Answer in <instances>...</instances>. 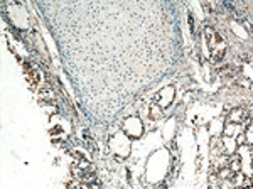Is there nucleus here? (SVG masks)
<instances>
[{
  "instance_id": "1",
  "label": "nucleus",
  "mask_w": 253,
  "mask_h": 189,
  "mask_svg": "<svg viewBox=\"0 0 253 189\" xmlns=\"http://www.w3.org/2000/svg\"><path fill=\"white\" fill-rule=\"evenodd\" d=\"M174 93H176V90H174V86H166V88H162L159 93L155 94V100H154V103L155 105H159L160 108H167L169 105L172 103V100H174Z\"/></svg>"
},
{
  "instance_id": "2",
  "label": "nucleus",
  "mask_w": 253,
  "mask_h": 189,
  "mask_svg": "<svg viewBox=\"0 0 253 189\" xmlns=\"http://www.w3.org/2000/svg\"><path fill=\"white\" fill-rule=\"evenodd\" d=\"M110 145L118 156H126L128 154V149H130V142L126 139L125 134H117L115 137L110 141Z\"/></svg>"
},
{
  "instance_id": "3",
  "label": "nucleus",
  "mask_w": 253,
  "mask_h": 189,
  "mask_svg": "<svg viewBox=\"0 0 253 189\" xmlns=\"http://www.w3.org/2000/svg\"><path fill=\"white\" fill-rule=\"evenodd\" d=\"M204 34H206V37H208V44H209L211 52L218 51V49H226L223 37H221V34L218 31H214L213 27H206Z\"/></svg>"
},
{
  "instance_id": "4",
  "label": "nucleus",
  "mask_w": 253,
  "mask_h": 189,
  "mask_svg": "<svg viewBox=\"0 0 253 189\" xmlns=\"http://www.w3.org/2000/svg\"><path fill=\"white\" fill-rule=\"evenodd\" d=\"M125 132L126 135H130V137L137 139L142 135V132H144V127H142L140 120L135 118V117H130V118H126L125 122Z\"/></svg>"
},
{
  "instance_id": "5",
  "label": "nucleus",
  "mask_w": 253,
  "mask_h": 189,
  "mask_svg": "<svg viewBox=\"0 0 253 189\" xmlns=\"http://www.w3.org/2000/svg\"><path fill=\"white\" fill-rule=\"evenodd\" d=\"M250 122V113L247 110H243V108H235V110L231 112V115H229L228 122L229 123H245V122Z\"/></svg>"
},
{
  "instance_id": "6",
  "label": "nucleus",
  "mask_w": 253,
  "mask_h": 189,
  "mask_svg": "<svg viewBox=\"0 0 253 189\" xmlns=\"http://www.w3.org/2000/svg\"><path fill=\"white\" fill-rule=\"evenodd\" d=\"M228 167L231 169L233 172H238L240 169H241V161H240V157H238V156L228 157Z\"/></svg>"
},
{
  "instance_id": "7",
  "label": "nucleus",
  "mask_w": 253,
  "mask_h": 189,
  "mask_svg": "<svg viewBox=\"0 0 253 189\" xmlns=\"http://www.w3.org/2000/svg\"><path fill=\"white\" fill-rule=\"evenodd\" d=\"M162 115H164V110H162V108H160L159 105L152 103V107H151V117H152V118L157 120V118H160Z\"/></svg>"
}]
</instances>
